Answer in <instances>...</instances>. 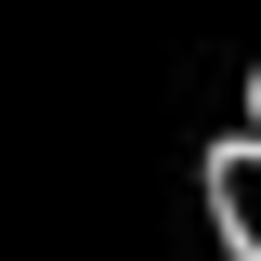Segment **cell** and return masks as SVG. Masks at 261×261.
Returning <instances> with one entry per match:
<instances>
[{
	"label": "cell",
	"mask_w": 261,
	"mask_h": 261,
	"mask_svg": "<svg viewBox=\"0 0 261 261\" xmlns=\"http://www.w3.org/2000/svg\"><path fill=\"white\" fill-rule=\"evenodd\" d=\"M248 144H261V92H248Z\"/></svg>",
	"instance_id": "2"
},
{
	"label": "cell",
	"mask_w": 261,
	"mask_h": 261,
	"mask_svg": "<svg viewBox=\"0 0 261 261\" xmlns=\"http://www.w3.org/2000/svg\"><path fill=\"white\" fill-rule=\"evenodd\" d=\"M209 222H222L235 261H261V144H248V130L209 144Z\"/></svg>",
	"instance_id": "1"
}]
</instances>
